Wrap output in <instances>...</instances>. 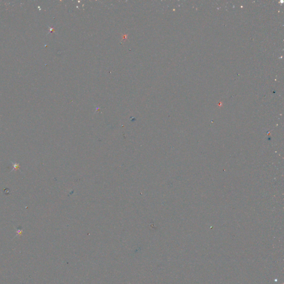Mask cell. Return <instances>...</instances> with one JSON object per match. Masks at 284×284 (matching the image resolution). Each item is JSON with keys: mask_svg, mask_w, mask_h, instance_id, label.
<instances>
[{"mask_svg": "<svg viewBox=\"0 0 284 284\" xmlns=\"http://www.w3.org/2000/svg\"><path fill=\"white\" fill-rule=\"evenodd\" d=\"M12 165H13V169H12L11 172L14 170L15 169H18L20 170V169H19L20 164H19V163H14V162H12Z\"/></svg>", "mask_w": 284, "mask_h": 284, "instance_id": "obj_1", "label": "cell"}]
</instances>
